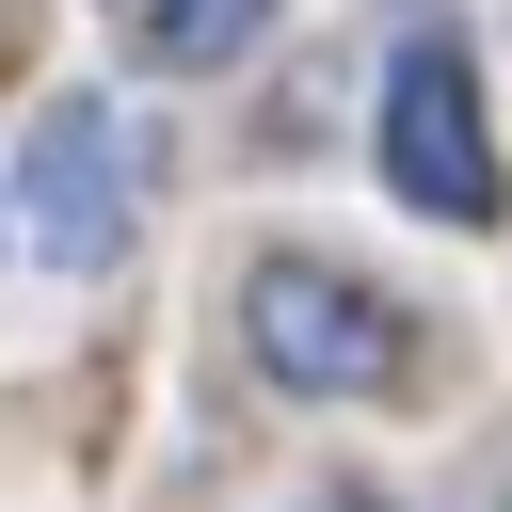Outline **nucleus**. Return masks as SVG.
<instances>
[{
	"mask_svg": "<svg viewBox=\"0 0 512 512\" xmlns=\"http://www.w3.org/2000/svg\"><path fill=\"white\" fill-rule=\"evenodd\" d=\"M240 336H256V368L304 384V400H400V384H416V320H400L368 272H336V256H256V272H240Z\"/></svg>",
	"mask_w": 512,
	"mask_h": 512,
	"instance_id": "obj_1",
	"label": "nucleus"
},
{
	"mask_svg": "<svg viewBox=\"0 0 512 512\" xmlns=\"http://www.w3.org/2000/svg\"><path fill=\"white\" fill-rule=\"evenodd\" d=\"M16 224L48 272H112L128 224H144V128L112 96H48L32 112V160H16Z\"/></svg>",
	"mask_w": 512,
	"mask_h": 512,
	"instance_id": "obj_2",
	"label": "nucleus"
},
{
	"mask_svg": "<svg viewBox=\"0 0 512 512\" xmlns=\"http://www.w3.org/2000/svg\"><path fill=\"white\" fill-rule=\"evenodd\" d=\"M384 176H400V208H432V224H496L480 80H464V48H448V32H416V48L384 64Z\"/></svg>",
	"mask_w": 512,
	"mask_h": 512,
	"instance_id": "obj_3",
	"label": "nucleus"
},
{
	"mask_svg": "<svg viewBox=\"0 0 512 512\" xmlns=\"http://www.w3.org/2000/svg\"><path fill=\"white\" fill-rule=\"evenodd\" d=\"M128 32H144V64H176V80H208V64H240V48L272 32V0H144Z\"/></svg>",
	"mask_w": 512,
	"mask_h": 512,
	"instance_id": "obj_4",
	"label": "nucleus"
},
{
	"mask_svg": "<svg viewBox=\"0 0 512 512\" xmlns=\"http://www.w3.org/2000/svg\"><path fill=\"white\" fill-rule=\"evenodd\" d=\"M320 512H384V496H320Z\"/></svg>",
	"mask_w": 512,
	"mask_h": 512,
	"instance_id": "obj_5",
	"label": "nucleus"
}]
</instances>
